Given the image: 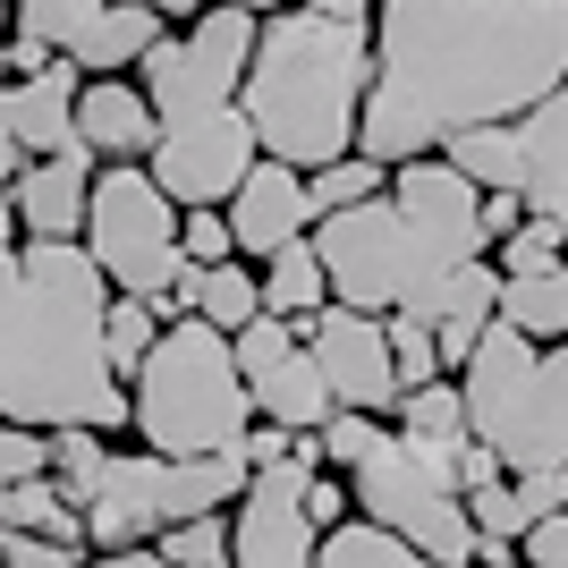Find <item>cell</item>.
<instances>
[{"mask_svg": "<svg viewBox=\"0 0 568 568\" xmlns=\"http://www.w3.org/2000/svg\"><path fill=\"white\" fill-rule=\"evenodd\" d=\"M356 162H433L450 136L509 128L568 94V0H382Z\"/></svg>", "mask_w": 568, "mask_h": 568, "instance_id": "1", "label": "cell"}, {"mask_svg": "<svg viewBox=\"0 0 568 568\" xmlns=\"http://www.w3.org/2000/svg\"><path fill=\"white\" fill-rule=\"evenodd\" d=\"M111 288L85 246H0V425L119 433L128 390L102 365Z\"/></svg>", "mask_w": 568, "mask_h": 568, "instance_id": "2", "label": "cell"}, {"mask_svg": "<svg viewBox=\"0 0 568 568\" xmlns=\"http://www.w3.org/2000/svg\"><path fill=\"white\" fill-rule=\"evenodd\" d=\"M365 0H306V9H255V51L237 77V119L255 162H281L297 179L348 162L356 111H365Z\"/></svg>", "mask_w": 568, "mask_h": 568, "instance_id": "3", "label": "cell"}, {"mask_svg": "<svg viewBox=\"0 0 568 568\" xmlns=\"http://www.w3.org/2000/svg\"><path fill=\"white\" fill-rule=\"evenodd\" d=\"M475 204L484 195L458 179L442 153L433 162H399L390 187L356 213L314 221V263H323V288L332 306L348 314H399L416 288H433L458 263H484V230H475Z\"/></svg>", "mask_w": 568, "mask_h": 568, "instance_id": "4", "label": "cell"}, {"mask_svg": "<svg viewBox=\"0 0 568 568\" xmlns=\"http://www.w3.org/2000/svg\"><path fill=\"white\" fill-rule=\"evenodd\" d=\"M450 390H458V416H467V442L500 475L568 467V348H535V339L484 323Z\"/></svg>", "mask_w": 568, "mask_h": 568, "instance_id": "5", "label": "cell"}, {"mask_svg": "<svg viewBox=\"0 0 568 568\" xmlns=\"http://www.w3.org/2000/svg\"><path fill=\"white\" fill-rule=\"evenodd\" d=\"M128 425H136L144 458H221L246 442L255 407L246 382L230 365V339L204 332L195 314L162 323V339L144 348V365L128 374Z\"/></svg>", "mask_w": 568, "mask_h": 568, "instance_id": "6", "label": "cell"}, {"mask_svg": "<svg viewBox=\"0 0 568 568\" xmlns=\"http://www.w3.org/2000/svg\"><path fill=\"white\" fill-rule=\"evenodd\" d=\"M246 458L221 450V458H144V450H111L102 458V484L85 493L77 526H85V544L102 551H144L153 535L187 518H230L237 493H246Z\"/></svg>", "mask_w": 568, "mask_h": 568, "instance_id": "7", "label": "cell"}, {"mask_svg": "<svg viewBox=\"0 0 568 568\" xmlns=\"http://www.w3.org/2000/svg\"><path fill=\"white\" fill-rule=\"evenodd\" d=\"M77 246H85V263L102 272L111 297H136L162 323H179V281H187V263H179V204L144 170H94Z\"/></svg>", "mask_w": 568, "mask_h": 568, "instance_id": "8", "label": "cell"}, {"mask_svg": "<svg viewBox=\"0 0 568 568\" xmlns=\"http://www.w3.org/2000/svg\"><path fill=\"white\" fill-rule=\"evenodd\" d=\"M339 484H348V518H356V526H374V535L407 544L416 560H433V568H467L475 535H467V509H458L450 458L407 450L399 433L382 425V442L356 458Z\"/></svg>", "mask_w": 568, "mask_h": 568, "instance_id": "9", "label": "cell"}, {"mask_svg": "<svg viewBox=\"0 0 568 568\" xmlns=\"http://www.w3.org/2000/svg\"><path fill=\"white\" fill-rule=\"evenodd\" d=\"M255 51V9H195L136 60V94L162 119H204V111H237V77Z\"/></svg>", "mask_w": 568, "mask_h": 568, "instance_id": "10", "label": "cell"}, {"mask_svg": "<svg viewBox=\"0 0 568 568\" xmlns=\"http://www.w3.org/2000/svg\"><path fill=\"white\" fill-rule=\"evenodd\" d=\"M170 9H136V0H26L18 18H9V34H26V43H43L60 69H94V77H119L136 69L144 51L170 34Z\"/></svg>", "mask_w": 568, "mask_h": 568, "instance_id": "11", "label": "cell"}, {"mask_svg": "<svg viewBox=\"0 0 568 568\" xmlns=\"http://www.w3.org/2000/svg\"><path fill=\"white\" fill-rule=\"evenodd\" d=\"M246 170H255V144H246V119L237 111L162 119V128H153V153H144V179H153L179 213H221Z\"/></svg>", "mask_w": 568, "mask_h": 568, "instance_id": "12", "label": "cell"}, {"mask_svg": "<svg viewBox=\"0 0 568 568\" xmlns=\"http://www.w3.org/2000/svg\"><path fill=\"white\" fill-rule=\"evenodd\" d=\"M297 348H306V365L323 374V390H332V416H390V399H399V382H390V356H382V323L374 314H348V306H323L297 332Z\"/></svg>", "mask_w": 568, "mask_h": 568, "instance_id": "13", "label": "cell"}, {"mask_svg": "<svg viewBox=\"0 0 568 568\" xmlns=\"http://www.w3.org/2000/svg\"><path fill=\"white\" fill-rule=\"evenodd\" d=\"M297 493H306V475L288 458L246 475V493L230 509V568H314V526Z\"/></svg>", "mask_w": 568, "mask_h": 568, "instance_id": "14", "label": "cell"}, {"mask_svg": "<svg viewBox=\"0 0 568 568\" xmlns=\"http://www.w3.org/2000/svg\"><path fill=\"white\" fill-rule=\"evenodd\" d=\"M221 221H230V255H237V263H272L281 246L314 237L306 179H297V170H281V162H255L246 179H237V195L221 204Z\"/></svg>", "mask_w": 568, "mask_h": 568, "instance_id": "15", "label": "cell"}, {"mask_svg": "<svg viewBox=\"0 0 568 568\" xmlns=\"http://www.w3.org/2000/svg\"><path fill=\"white\" fill-rule=\"evenodd\" d=\"M69 136L94 170H144L153 153V111H144L136 77H85L69 102Z\"/></svg>", "mask_w": 568, "mask_h": 568, "instance_id": "16", "label": "cell"}, {"mask_svg": "<svg viewBox=\"0 0 568 568\" xmlns=\"http://www.w3.org/2000/svg\"><path fill=\"white\" fill-rule=\"evenodd\" d=\"M85 187H94V162L85 153H51V162H26L9 179V213H18V246H77L85 230Z\"/></svg>", "mask_w": 568, "mask_h": 568, "instance_id": "17", "label": "cell"}, {"mask_svg": "<svg viewBox=\"0 0 568 568\" xmlns=\"http://www.w3.org/2000/svg\"><path fill=\"white\" fill-rule=\"evenodd\" d=\"M509 144H518V213L526 221H568V94H551L526 119H509Z\"/></svg>", "mask_w": 568, "mask_h": 568, "instance_id": "18", "label": "cell"}, {"mask_svg": "<svg viewBox=\"0 0 568 568\" xmlns=\"http://www.w3.org/2000/svg\"><path fill=\"white\" fill-rule=\"evenodd\" d=\"M77 85H85V77L77 69H60V60H51V69H34V77H18V85H9V144H18L26 162H51V153H69V102H77Z\"/></svg>", "mask_w": 568, "mask_h": 568, "instance_id": "19", "label": "cell"}, {"mask_svg": "<svg viewBox=\"0 0 568 568\" xmlns=\"http://www.w3.org/2000/svg\"><path fill=\"white\" fill-rule=\"evenodd\" d=\"M246 407H255V425L272 433H323L332 425V390H323V374L306 365V348L272 356L263 374H246Z\"/></svg>", "mask_w": 568, "mask_h": 568, "instance_id": "20", "label": "cell"}, {"mask_svg": "<svg viewBox=\"0 0 568 568\" xmlns=\"http://www.w3.org/2000/svg\"><path fill=\"white\" fill-rule=\"evenodd\" d=\"M493 323L518 332V339H535V348H560L568 339V255L535 263V272H509L500 297H493Z\"/></svg>", "mask_w": 568, "mask_h": 568, "instance_id": "21", "label": "cell"}, {"mask_svg": "<svg viewBox=\"0 0 568 568\" xmlns=\"http://www.w3.org/2000/svg\"><path fill=\"white\" fill-rule=\"evenodd\" d=\"M255 306L272 314V323H288V332H306L314 314L332 306V288H323V263H314L306 237H297V246H281L272 263H255Z\"/></svg>", "mask_w": 568, "mask_h": 568, "instance_id": "22", "label": "cell"}, {"mask_svg": "<svg viewBox=\"0 0 568 568\" xmlns=\"http://www.w3.org/2000/svg\"><path fill=\"white\" fill-rule=\"evenodd\" d=\"M179 314H195V323H204V332H221V339H237L246 332V323H255V263H213V272H187V281H179Z\"/></svg>", "mask_w": 568, "mask_h": 568, "instance_id": "23", "label": "cell"}, {"mask_svg": "<svg viewBox=\"0 0 568 568\" xmlns=\"http://www.w3.org/2000/svg\"><path fill=\"white\" fill-rule=\"evenodd\" d=\"M382 425L399 433L407 450H425V458H458V450H467V416H458V390H450V382H425V390H399Z\"/></svg>", "mask_w": 568, "mask_h": 568, "instance_id": "24", "label": "cell"}, {"mask_svg": "<svg viewBox=\"0 0 568 568\" xmlns=\"http://www.w3.org/2000/svg\"><path fill=\"white\" fill-rule=\"evenodd\" d=\"M0 535H26V544H60V551H85V526L60 493H51L43 475L18 484V493H0Z\"/></svg>", "mask_w": 568, "mask_h": 568, "instance_id": "25", "label": "cell"}, {"mask_svg": "<svg viewBox=\"0 0 568 568\" xmlns=\"http://www.w3.org/2000/svg\"><path fill=\"white\" fill-rule=\"evenodd\" d=\"M153 339H162V314L153 306H136V297H111V306H102V365H111L119 390H128V374L144 365Z\"/></svg>", "mask_w": 568, "mask_h": 568, "instance_id": "26", "label": "cell"}, {"mask_svg": "<svg viewBox=\"0 0 568 568\" xmlns=\"http://www.w3.org/2000/svg\"><path fill=\"white\" fill-rule=\"evenodd\" d=\"M314 568H433L416 560L407 544H390V535H374V526H332V535H314Z\"/></svg>", "mask_w": 568, "mask_h": 568, "instance_id": "27", "label": "cell"}, {"mask_svg": "<svg viewBox=\"0 0 568 568\" xmlns=\"http://www.w3.org/2000/svg\"><path fill=\"white\" fill-rule=\"evenodd\" d=\"M390 187V170H374V162H332V170H314L306 179V204H314V221H332V213H356V204H374V195Z\"/></svg>", "mask_w": 568, "mask_h": 568, "instance_id": "28", "label": "cell"}, {"mask_svg": "<svg viewBox=\"0 0 568 568\" xmlns=\"http://www.w3.org/2000/svg\"><path fill=\"white\" fill-rule=\"evenodd\" d=\"M144 551L162 568H230V518H187V526H170V535H153Z\"/></svg>", "mask_w": 568, "mask_h": 568, "instance_id": "29", "label": "cell"}, {"mask_svg": "<svg viewBox=\"0 0 568 568\" xmlns=\"http://www.w3.org/2000/svg\"><path fill=\"white\" fill-rule=\"evenodd\" d=\"M382 356H390V382H399V390H425V382H442L433 332H425V323H407V314H382Z\"/></svg>", "mask_w": 568, "mask_h": 568, "instance_id": "30", "label": "cell"}, {"mask_svg": "<svg viewBox=\"0 0 568 568\" xmlns=\"http://www.w3.org/2000/svg\"><path fill=\"white\" fill-rule=\"evenodd\" d=\"M560 230H568V221H518V230L493 246V255H500L493 272L509 281V272H535V263H551V255H560Z\"/></svg>", "mask_w": 568, "mask_h": 568, "instance_id": "31", "label": "cell"}, {"mask_svg": "<svg viewBox=\"0 0 568 568\" xmlns=\"http://www.w3.org/2000/svg\"><path fill=\"white\" fill-rule=\"evenodd\" d=\"M288 348H297V332H288V323H272V314H255V323L230 339V365H237V382H246V374H263V365H272V356H288Z\"/></svg>", "mask_w": 568, "mask_h": 568, "instance_id": "32", "label": "cell"}, {"mask_svg": "<svg viewBox=\"0 0 568 568\" xmlns=\"http://www.w3.org/2000/svg\"><path fill=\"white\" fill-rule=\"evenodd\" d=\"M314 442H323V475H348L356 458L382 442V425H374V416H332V425L314 433Z\"/></svg>", "mask_w": 568, "mask_h": 568, "instance_id": "33", "label": "cell"}, {"mask_svg": "<svg viewBox=\"0 0 568 568\" xmlns=\"http://www.w3.org/2000/svg\"><path fill=\"white\" fill-rule=\"evenodd\" d=\"M34 475H43V433L0 425V493H18V484H34Z\"/></svg>", "mask_w": 568, "mask_h": 568, "instance_id": "34", "label": "cell"}, {"mask_svg": "<svg viewBox=\"0 0 568 568\" xmlns=\"http://www.w3.org/2000/svg\"><path fill=\"white\" fill-rule=\"evenodd\" d=\"M297 509H306V526H314V535H332V526H348V484H339V475H306Z\"/></svg>", "mask_w": 568, "mask_h": 568, "instance_id": "35", "label": "cell"}, {"mask_svg": "<svg viewBox=\"0 0 568 568\" xmlns=\"http://www.w3.org/2000/svg\"><path fill=\"white\" fill-rule=\"evenodd\" d=\"M509 493H518V518H560V500H568V467L560 475H509Z\"/></svg>", "mask_w": 568, "mask_h": 568, "instance_id": "36", "label": "cell"}, {"mask_svg": "<svg viewBox=\"0 0 568 568\" xmlns=\"http://www.w3.org/2000/svg\"><path fill=\"white\" fill-rule=\"evenodd\" d=\"M0 568H85V551H60V544H26V535H0Z\"/></svg>", "mask_w": 568, "mask_h": 568, "instance_id": "37", "label": "cell"}, {"mask_svg": "<svg viewBox=\"0 0 568 568\" xmlns=\"http://www.w3.org/2000/svg\"><path fill=\"white\" fill-rule=\"evenodd\" d=\"M85 568H162V560H153V551H94Z\"/></svg>", "mask_w": 568, "mask_h": 568, "instance_id": "38", "label": "cell"}, {"mask_svg": "<svg viewBox=\"0 0 568 568\" xmlns=\"http://www.w3.org/2000/svg\"><path fill=\"white\" fill-rule=\"evenodd\" d=\"M0 246H18V213H9V195H0Z\"/></svg>", "mask_w": 568, "mask_h": 568, "instance_id": "39", "label": "cell"}, {"mask_svg": "<svg viewBox=\"0 0 568 568\" xmlns=\"http://www.w3.org/2000/svg\"><path fill=\"white\" fill-rule=\"evenodd\" d=\"M0 43H9V9H0Z\"/></svg>", "mask_w": 568, "mask_h": 568, "instance_id": "40", "label": "cell"}]
</instances>
